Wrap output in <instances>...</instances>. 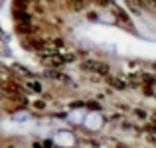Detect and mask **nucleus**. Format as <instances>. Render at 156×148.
<instances>
[{
    "label": "nucleus",
    "mask_w": 156,
    "mask_h": 148,
    "mask_svg": "<svg viewBox=\"0 0 156 148\" xmlns=\"http://www.w3.org/2000/svg\"><path fill=\"white\" fill-rule=\"evenodd\" d=\"M152 118H154V121H156V111H154V115H152Z\"/></svg>",
    "instance_id": "8"
},
{
    "label": "nucleus",
    "mask_w": 156,
    "mask_h": 148,
    "mask_svg": "<svg viewBox=\"0 0 156 148\" xmlns=\"http://www.w3.org/2000/svg\"><path fill=\"white\" fill-rule=\"evenodd\" d=\"M142 83H146V85H156V75H144V77H142Z\"/></svg>",
    "instance_id": "6"
},
{
    "label": "nucleus",
    "mask_w": 156,
    "mask_h": 148,
    "mask_svg": "<svg viewBox=\"0 0 156 148\" xmlns=\"http://www.w3.org/2000/svg\"><path fill=\"white\" fill-rule=\"evenodd\" d=\"M46 2H53V0H46Z\"/></svg>",
    "instance_id": "10"
},
{
    "label": "nucleus",
    "mask_w": 156,
    "mask_h": 148,
    "mask_svg": "<svg viewBox=\"0 0 156 148\" xmlns=\"http://www.w3.org/2000/svg\"><path fill=\"white\" fill-rule=\"evenodd\" d=\"M87 2L89 0H67V6L77 12V10H83V8L87 6Z\"/></svg>",
    "instance_id": "3"
},
{
    "label": "nucleus",
    "mask_w": 156,
    "mask_h": 148,
    "mask_svg": "<svg viewBox=\"0 0 156 148\" xmlns=\"http://www.w3.org/2000/svg\"><path fill=\"white\" fill-rule=\"evenodd\" d=\"M0 111H2V107H0Z\"/></svg>",
    "instance_id": "11"
},
{
    "label": "nucleus",
    "mask_w": 156,
    "mask_h": 148,
    "mask_svg": "<svg viewBox=\"0 0 156 148\" xmlns=\"http://www.w3.org/2000/svg\"><path fill=\"white\" fill-rule=\"evenodd\" d=\"M42 65L48 67H61L65 63L75 61V53H67V51H55V53H48V55H40Z\"/></svg>",
    "instance_id": "1"
},
{
    "label": "nucleus",
    "mask_w": 156,
    "mask_h": 148,
    "mask_svg": "<svg viewBox=\"0 0 156 148\" xmlns=\"http://www.w3.org/2000/svg\"><path fill=\"white\" fill-rule=\"evenodd\" d=\"M26 87L32 89V91H36V93H42V85H40L36 79H26Z\"/></svg>",
    "instance_id": "4"
},
{
    "label": "nucleus",
    "mask_w": 156,
    "mask_h": 148,
    "mask_svg": "<svg viewBox=\"0 0 156 148\" xmlns=\"http://www.w3.org/2000/svg\"><path fill=\"white\" fill-rule=\"evenodd\" d=\"M107 81H109L115 89H122V87H125V81H119L117 77H107Z\"/></svg>",
    "instance_id": "5"
},
{
    "label": "nucleus",
    "mask_w": 156,
    "mask_h": 148,
    "mask_svg": "<svg viewBox=\"0 0 156 148\" xmlns=\"http://www.w3.org/2000/svg\"><path fill=\"white\" fill-rule=\"evenodd\" d=\"M81 67H83L85 71L93 73V75H107V73H109V65L103 63V61H97V59H87Z\"/></svg>",
    "instance_id": "2"
},
{
    "label": "nucleus",
    "mask_w": 156,
    "mask_h": 148,
    "mask_svg": "<svg viewBox=\"0 0 156 148\" xmlns=\"http://www.w3.org/2000/svg\"><path fill=\"white\" fill-rule=\"evenodd\" d=\"M146 130H148V132H156V121L148 122V125H146Z\"/></svg>",
    "instance_id": "7"
},
{
    "label": "nucleus",
    "mask_w": 156,
    "mask_h": 148,
    "mask_svg": "<svg viewBox=\"0 0 156 148\" xmlns=\"http://www.w3.org/2000/svg\"><path fill=\"white\" fill-rule=\"evenodd\" d=\"M146 2H156V0H146Z\"/></svg>",
    "instance_id": "9"
}]
</instances>
